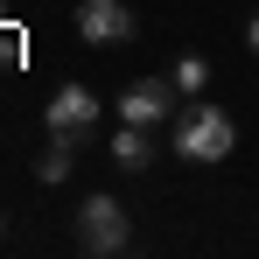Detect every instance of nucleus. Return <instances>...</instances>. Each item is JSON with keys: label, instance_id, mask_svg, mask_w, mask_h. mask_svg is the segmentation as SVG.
Masks as SVG:
<instances>
[{"label": "nucleus", "instance_id": "1", "mask_svg": "<svg viewBox=\"0 0 259 259\" xmlns=\"http://www.w3.org/2000/svg\"><path fill=\"white\" fill-rule=\"evenodd\" d=\"M238 147V126H231V112L224 105H210V98H182L175 105V154L182 161H224Z\"/></svg>", "mask_w": 259, "mask_h": 259}, {"label": "nucleus", "instance_id": "2", "mask_svg": "<svg viewBox=\"0 0 259 259\" xmlns=\"http://www.w3.org/2000/svg\"><path fill=\"white\" fill-rule=\"evenodd\" d=\"M133 245V224H126V203L119 196H84L77 203V252L91 259H112Z\"/></svg>", "mask_w": 259, "mask_h": 259}, {"label": "nucleus", "instance_id": "3", "mask_svg": "<svg viewBox=\"0 0 259 259\" xmlns=\"http://www.w3.org/2000/svg\"><path fill=\"white\" fill-rule=\"evenodd\" d=\"M133 7L126 0H77V35H84L91 49H126L133 42Z\"/></svg>", "mask_w": 259, "mask_h": 259}, {"label": "nucleus", "instance_id": "4", "mask_svg": "<svg viewBox=\"0 0 259 259\" xmlns=\"http://www.w3.org/2000/svg\"><path fill=\"white\" fill-rule=\"evenodd\" d=\"M175 98H182V91H175V77H133V84L112 98V112H119L126 126H161Z\"/></svg>", "mask_w": 259, "mask_h": 259}, {"label": "nucleus", "instance_id": "5", "mask_svg": "<svg viewBox=\"0 0 259 259\" xmlns=\"http://www.w3.org/2000/svg\"><path fill=\"white\" fill-rule=\"evenodd\" d=\"M98 112H105V105H98V91L91 84H56V98H49V133H70V140H84L91 126H98Z\"/></svg>", "mask_w": 259, "mask_h": 259}, {"label": "nucleus", "instance_id": "6", "mask_svg": "<svg viewBox=\"0 0 259 259\" xmlns=\"http://www.w3.org/2000/svg\"><path fill=\"white\" fill-rule=\"evenodd\" d=\"M154 154H161V147H154V126H126V119H119V133H112V161H119L126 175H140V168H154Z\"/></svg>", "mask_w": 259, "mask_h": 259}, {"label": "nucleus", "instance_id": "7", "mask_svg": "<svg viewBox=\"0 0 259 259\" xmlns=\"http://www.w3.org/2000/svg\"><path fill=\"white\" fill-rule=\"evenodd\" d=\"M70 168H77V140L70 133H49V147L35 154V182H70Z\"/></svg>", "mask_w": 259, "mask_h": 259}, {"label": "nucleus", "instance_id": "8", "mask_svg": "<svg viewBox=\"0 0 259 259\" xmlns=\"http://www.w3.org/2000/svg\"><path fill=\"white\" fill-rule=\"evenodd\" d=\"M175 91H182V98H203V91H210V63H203V56H182V63H175Z\"/></svg>", "mask_w": 259, "mask_h": 259}, {"label": "nucleus", "instance_id": "9", "mask_svg": "<svg viewBox=\"0 0 259 259\" xmlns=\"http://www.w3.org/2000/svg\"><path fill=\"white\" fill-rule=\"evenodd\" d=\"M245 49L259 56V7H252V21H245Z\"/></svg>", "mask_w": 259, "mask_h": 259}, {"label": "nucleus", "instance_id": "10", "mask_svg": "<svg viewBox=\"0 0 259 259\" xmlns=\"http://www.w3.org/2000/svg\"><path fill=\"white\" fill-rule=\"evenodd\" d=\"M0 28H7V0H0Z\"/></svg>", "mask_w": 259, "mask_h": 259}, {"label": "nucleus", "instance_id": "11", "mask_svg": "<svg viewBox=\"0 0 259 259\" xmlns=\"http://www.w3.org/2000/svg\"><path fill=\"white\" fill-rule=\"evenodd\" d=\"M0 238H7V217H0Z\"/></svg>", "mask_w": 259, "mask_h": 259}]
</instances>
